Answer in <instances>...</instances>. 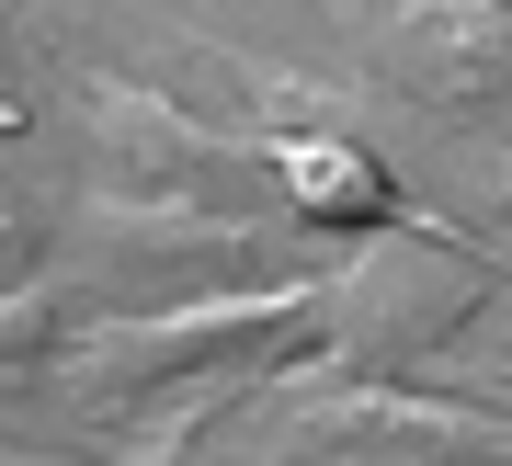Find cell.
Wrapping results in <instances>:
<instances>
[{
  "label": "cell",
  "instance_id": "cell-1",
  "mask_svg": "<svg viewBox=\"0 0 512 466\" xmlns=\"http://www.w3.org/2000/svg\"><path fill=\"white\" fill-rule=\"evenodd\" d=\"M319 341V273H285V285H217V296H171V307H126L92 341L46 364L69 398L92 410H148V398L183 387H251L262 364L308 353Z\"/></svg>",
  "mask_w": 512,
  "mask_h": 466
},
{
  "label": "cell",
  "instance_id": "cell-2",
  "mask_svg": "<svg viewBox=\"0 0 512 466\" xmlns=\"http://www.w3.org/2000/svg\"><path fill=\"white\" fill-rule=\"evenodd\" d=\"M490 296H501L490 262H478L456 228L387 216V228L365 239V262L319 273V341L353 353L365 376H387V364H421V353H444V341H467L478 319H490Z\"/></svg>",
  "mask_w": 512,
  "mask_h": 466
},
{
  "label": "cell",
  "instance_id": "cell-3",
  "mask_svg": "<svg viewBox=\"0 0 512 466\" xmlns=\"http://www.w3.org/2000/svg\"><path fill=\"white\" fill-rule=\"evenodd\" d=\"M80 103H92V171L126 194H205L217 171H274V137L205 126L148 80H80Z\"/></svg>",
  "mask_w": 512,
  "mask_h": 466
},
{
  "label": "cell",
  "instance_id": "cell-4",
  "mask_svg": "<svg viewBox=\"0 0 512 466\" xmlns=\"http://www.w3.org/2000/svg\"><path fill=\"white\" fill-rule=\"evenodd\" d=\"M92 251L114 273H148V285H183V296L262 273V239L239 216H217L205 194H126V182H92Z\"/></svg>",
  "mask_w": 512,
  "mask_h": 466
},
{
  "label": "cell",
  "instance_id": "cell-5",
  "mask_svg": "<svg viewBox=\"0 0 512 466\" xmlns=\"http://www.w3.org/2000/svg\"><path fill=\"white\" fill-rule=\"evenodd\" d=\"M296 444L308 455H456V466H512V421L467 410V398H410L387 376L319 387L296 410Z\"/></svg>",
  "mask_w": 512,
  "mask_h": 466
},
{
  "label": "cell",
  "instance_id": "cell-6",
  "mask_svg": "<svg viewBox=\"0 0 512 466\" xmlns=\"http://www.w3.org/2000/svg\"><path fill=\"white\" fill-rule=\"evenodd\" d=\"M274 182H285L296 216H319V228H387V216H410L399 182H387L342 126L330 137H274Z\"/></svg>",
  "mask_w": 512,
  "mask_h": 466
},
{
  "label": "cell",
  "instance_id": "cell-7",
  "mask_svg": "<svg viewBox=\"0 0 512 466\" xmlns=\"http://www.w3.org/2000/svg\"><path fill=\"white\" fill-rule=\"evenodd\" d=\"M57 353H69V296L35 285V273L0 285V387H12V376H46Z\"/></svg>",
  "mask_w": 512,
  "mask_h": 466
},
{
  "label": "cell",
  "instance_id": "cell-8",
  "mask_svg": "<svg viewBox=\"0 0 512 466\" xmlns=\"http://www.w3.org/2000/svg\"><path fill=\"white\" fill-rule=\"evenodd\" d=\"M23 262H35V216H23L12 194H0V285H12V273H23Z\"/></svg>",
  "mask_w": 512,
  "mask_h": 466
},
{
  "label": "cell",
  "instance_id": "cell-9",
  "mask_svg": "<svg viewBox=\"0 0 512 466\" xmlns=\"http://www.w3.org/2000/svg\"><path fill=\"white\" fill-rule=\"evenodd\" d=\"M0 35H12V0H0ZM0 137H23V80H12V46H0Z\"/></svg>",
  "mask_w": 512,
  "mask_h": 466
},
{
  "label": "cell",
  "instance_id": "cell-10",
  "mask_svg": "<svg viewBox=\"0 0 512 466\" xmlns=\"http://www.w3.org/2000/svg\"><path fill=\"white\" fill-rule=\"evenodd\" d=\"M330 466H456V455H330Z\"/></svg>",
  "mask_w": 512,
  "mask_h": 466
},
{
  "label": "cell",
  "instance_id": "cell-11",
  "mask_svg": "<svg viewBox=\"0 0 512 466\" xmlns=\"http://www.w3.org/2000/svg\"><path fill=\"white\" fill-rule=\"evenodd\" d=\"M490 376H501V387H512V319H501V341H490Z\"/></svg>",
  "mask_w": 512,
  "mask_h": 466
},
{
  "label": "cell",
  "instance_id": "cell-12",
  "mask_svg": "<svg viewBox=\"0 0 512 466\" xmlns=\"http://www.w3.org/2000/svg\"><path fill=\"white\" fill-rule=\"evenodd\" d=\"M490 205H501V216H512V160H501V171H490Z\"/></svg>",
  "mask_w": 512,
  "mask_h": 466
}]
</instances>
